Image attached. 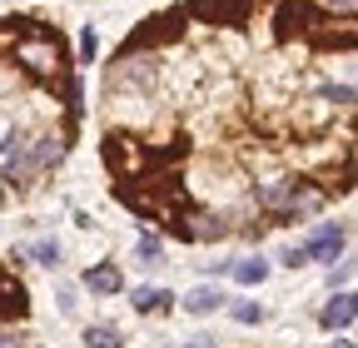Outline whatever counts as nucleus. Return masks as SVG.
<instances>
[{
	"instance_id": "obj_2",
	"label": "nucleus",
	"mask_w": 358,
	"mask_h": 348,
	"mask_svg": "<svg viewBox=\"0 0 358 348\" xmlns=\"http://www.w3.org/2000/svg\"><path fill=\"white\" fill-rule=\"evenodd\" d=\"M185 20H189V15L179 10V6H174V10H164V15H150L140 35H129V40H124V50H120V55L145 50V45H159V40H174V35H185Z\"/></svg>"
},
{
	"instance_id": "obj_4",
	"label": "nucleus",
	"mask_w": 358,
	"mask_h": 348,
	"mask_svg": "<svg viewBox=\"0 0 358 348\" xmlns=\"http://www.w3.org/2000/svg\"><path fill=\"white\" fill-rule=\"evenodd\" d=\"M343 244H348V224L343 219H334V224H319L299 249H303V259H319V264H334V259L343 254Z\"/></svg>"
},
{
	"instance_id": "obj_21",
	"label": "nucleus",
	"mask_w": 358,
	"mask_h": 348,
	"mask_svg": "<svg viewBox=\"0 0 358 348\" xmlns=\"http://www.w3.org/2000/svg\"><path fill=\"white\" fill-rule=\"evenodd\" d=\"M6 199H10V189H6V180H0V209H6Z\"/></svg>"
},
{
	"instance_id": "obj_17",
	"label": "nucleus",
	"mask_w": 358,
	"mask_h": 348,
	"mask_svg": "<svg viewBox=\"0 0 358 348\" xmlns=\"http://www.w3.org/2000/svg\"><path fill=\"white\" fill-rule=\"evenodd\" d=\"M324 100L338 105V110H348L353 105V85H324Z\"/></svg>"
},
{
	"instance_id": "obj_10",
	"label": "nucleus",
	"mask_w": 358,
	"mask_h": 348,
	"mask_svg": "<svg viewBox=\"0 0 358 348\" xmlns=\"http://www.w3.org/2000/svg\"><path fill=\"white\" fill-rule=\"evenodd\" d=\"M164 309H174L169 289H134V314H164Z\"/></svg>"
},
{
	"instance_id": "obj_7",
	"label": "nucleus",
	"mask_w": 358,
	"mask_h": 348,
	"mask_svg": "<svg viewBox=\"0 0 358 348\" xmlns=\"http://www.w3.org/2000/svg\"><path fill=\"white\" fill-rule=\"evenodd\" d=\"M353 319H358V309H353V293H334L329 303H324V314H319V324L334 333H343V328H353Z\"/></svg>"
},
{
	"instance_id": "obj_18",
	"label": "nucleus",
	"mask_w": 358,
	"mask_h": 348,
	"mask_svg": "<svg viewBox=\"0 0 358 348\" xmlns=\"http://www.w3.org/2000/svg\"><path fill=\"white\" fill-rule=\"evenodd\" d=\"M353 279V264H348V259H334V264H329V289L334 284H348Z\"/></svg>"
},
{
	"instance_id": "obj_19",
	"label": "nucleus",
	"mask_w": 358,
	"mask_h": 348,
	"mask_svg": "<svg viewBox=\"0 0 358 348\" xmlns=\"http://www.w3.org/2000/svg\"><path fill=\"white\" fill-rule=\"evenodd\" d=\"M284 264H289V269H299V264H308V259H303V249L294 244V249H284Z\"/></svg>"
},
{
	"instance_id": "obj_22",
	"label": "nucleus",
	"mask_w": 358,
	"mask_h": 348,
	"mask_svg": "<svg viewBox=\"0 0 358 348\" xmlns=\"http://www.w3.org/2000/svg\"><path fill=\"white\" fill-rule=\"evenodd\" d=\"M329 348H353V343H348V338H334V343H329Z\"/></svg>"
},
{
	"instance_id": "obj_3",
	"label": "nucleus",
	"mask_w": 358,
	"mask_h": 348,
	"mask_svg": "<svg viewBox=\"0 0 358 348\" xmlns=\"http://www.w3.org/2000/svg\"><path fill=\"white\" fill-rule=\"evenodd\" d=\"M194 20H209V25H249L254 15V0H189V10Z\"/></svg>"
},
{
	"instance_id": "obj_11",
	"label": "nucleus",
	"mask_w": 358,
	"mask_h": 348,
	"mask_svg": "<svg viewBox=\"0 0 358 348\" xmlns=\"http://www.w3.org/2000/svg\"><path fill=\"white\" fill-rule=\"evenodd\" d=\"M229 274H234L244 289H254V284L268 279V264H264V259H239V264H229Z\"/></svg>"
},
{
	"instance_id": "obj_9",
	"label": "nucleus",
	"mask_w": 358,
	"mask_h": 348,
	"mask_svg": "<svg viewBox=\"0 0 358 348\" xmlns=\"http://www.w3.org/2000/svg\"><path fill=\"white\" fill-rule=\"evenodd\" d=\"M224 303H229V298H224L219 289H209V284H199L189 298H185V309L194 314V319H204V314H214V309H224Z\"/></svg>"
},
{
	"instance_id": "obj_1",
	"label": "nucleus",
	"mask_w": 358,
	"mask_h": 348,
	"mask_svg": "<svg viewBox=\"0 0 358 348\" xmlns=\"http://www.w3.org/2000/svg\"><path fill=\"white\" fill-rule=\"evenodd\" d=\"M20 40H15V65H25L35 80H60L65 75V50L60 35L45 30V20H15Z\"/></svg>"
},
{
	"instance_id": "obj_20",
	"label": "nucleus",
	"mask_w": 358,
	"mask_h": 348,
	"mask_svg": "<svg viewBox=\"0 0 358 348\" xmlns=\"http://www.w3.org/2000/svg\"><path fill=\"white\" fill-rule=\"evenodd\" d=\"M0 348H20V338L15 333H0Z\"/></svg>"
},
{
	"instance_id": "obj_6",
	"label": "nucleus",
	"mask_w": 358,
	"mask_h": 348,
	"mask_svg": "<svg viewBox=\"0 0 358 348\" xmlns=\"http://www.w3.org/2000/svg\"><path fill=\"white\" fill-rule=\"evenodd\" d=\"M30 314V293H25V284L0 264V319H25Z\"/></svg>"
},
{
	"instance_id": "obj_14",
	"label": "nucleus",
	"mask_w": 358,
	"mask_h": 348,
	"mask_svg": "<svg viewBox=\"0 0 358 348\" xmlns=\"http://www.w3.org/2000/svg\"><path fill=\"white\" fill-rule=\"evenodd\" d=\"M134 254H140V264H159L164 259V244L155 234H140V244H134Z\"/></svg>"
},
{
	"instance_id": "obj_5",
	"label": "nucleus",
	"mask_w": 358,
	"mask_h": 348,
	"mask_svg": "<svg viewBox=\"0 0 358 348\" xmlns=\"http://www.w3.org/2000/svg\"><path fill=\"white\" fill-rule=\"evenodd\" d=\"M105 159H110V169L120 174V180H129V174H134V180H140V174H145V150H140V140H129V135H110L105 140Z\"/></svg>"
},
{
	"instance_id": "obj_16",
	"label": "nucleus",
	"mask_w": 358,
	"mask_h": 348,
	"mask_svg": "<svg viewBox=\"0 0 358 348\" xmlns=\"http://www.w3.org/2000/svg\"><path fill=\"white\" fill-rule=\"evenodd\" d=\"M229 314L239 324H264V303H229Z\"/></svg>"
},
{
	"instance_id": "obj_13",
	"label": "nucleus",
	"mask_w": 358,
	"mask_h": 348,
	"mask_svg": "<svg viewBox=\"0 0 358 348\" xmlns=\"http://www.w3.org/2000/svg\"><path fill=\"white\" fill-rule=\"evenodd\" d=\"M30 254H35V264L60 269V244H55V239H35V244H30Z\"/></svg>"
},
{
	"instance_id": "obj_15",
	"label": "nucleus",
	"mask_w": 358,
	"mask_h": 348,
	"mask_svg": "<svg viewBox=\"0 0 358 348\" xmlns=\"http://www.w3.org/2000/svg\"><path fill=\"white\" fill-rule=\"evenodd\" d=\"M95 50H100L95 25H85V30H80V65H95Z\"/></svg>"
},
{
	"instance_id": "obj_8",
	"label": "nucleus",
	"mask_w": 358,
	"mask_h": 348,
	"mask_svg": "<svg viewBox=\"0 0 358 348\" xmlns=\"http://www.w3.org/2000/svg\"><path fill=\"white\" fill-rule=\"evenodd\" d=\"M85 289H90V293H105V298H110V293H120V289H124V274H120L115 264H95V269L85 274Z\"/></svg>"
},
{
	"instance_id": "obj_12",
	"label": "nucleus",
	"mask_w": 358,
	"mask_h": 348,
	"mask_svg": "<svg viewBox=\"0 0 358 348\" xmlns=\"http://www.w3.org/2000/svg\"><path fill=\"white\" fill-rule=\"evenodd\" d=\"M85 348H124V338H120V328H110V324H90V328H85Z\"/></svg>"
}]
</instances>
